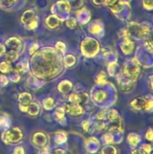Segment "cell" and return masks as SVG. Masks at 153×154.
<instances>
[{
    "label": "cell",
    "mask_w": 153,
    "mask_h": 154,
    "mask_svg": "<svg viewBox=\"0 0 153 154\" xmlns=\"http://www.w3.org/2000/svg\"><path fill=\"white\" fill-rule=\"evenodd\" d=\"M106 2L108 5H113L116 2V0H106Z\"/></svg>",
    "instance_id": "3957f363"
},
{
    "label": "cell",
    "mask_w": 153,
    "mask_h": 154,
    "mask_svg": "<svg viewBox=\"0 0 153 154\" xmlns=\"http://www.w3.org/2000/svg\"><path fill=\"white\" fill-rule=\"evenodd\" d=\"M15 154H23V150L22 148H16L15 150Z\"/></svg>",
    "instance_id": "7a4b0ae2"
},
{
    "label": "cell",
    "mask_w": 153,
    "mask_h": 154,
    "mask_svg": "<svg viewBox=\"0 0 153 154\" xmlns=\"http://www.w3.org/2000/svg\"><path fill=\"white\" fill-rule=\"evenodd\" d=\"M2 1H3V2H4L5 4H7L8 5H10V4H12L13 2H14L16 0H2Z\"/></svg>",
    "instance_id": "6da1fadb"
}]
</instances>
